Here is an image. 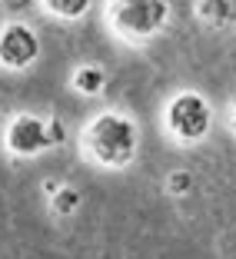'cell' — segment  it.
I'll use <instances>...</instances> for the list:
<instances>
[{
	"instance_id": "6da1fadb",
	"label": "cell",
	"mask_w": 236,
	"mask_h": 259,
	"mask_svg": "<svg viewBox=\"0 0 236 259\" xmlns=\"http://www.w3.org/2000/svg\"><path fill=\"white\" fill-rule=\"evenodd\" d=\"M140 146V133L137 123L130 116L116 113V110H107V113H97L84 130V150L93 163L107 169H123L133 163Z\"/></svg>"
},
{
	"instance_id": "7a4b0ae2",
	"label": "cell",
	"mask_w": 236,
	"mask_h": 259,
	"mask_svg": "<svg viewBox=\"0 0 236 259\" xmlns=\"http://www.w3.org/2000/svg\"><path fill=\"white\" fill-rule=\"evenodd\" d=\"M110 27L130 44H143L163 30L170 17V0H110Z\"/></svg>"
},
{
	"instance_id": "3957f363",
	"label": "cell",
	"mask_w": 236,
	"mask_h": 259,
	"mask_svg": "<svg viewBox=\"0 0 236 259\" xmlns=\"http://www.w3.org/2000/svg\"><path fill=\"white\" fill-rule=\"evenodd\" d=\"M210 126H213V110H210V103L200 93H193V90L176 93L167 103V130L176 140L196 143V140H203L210 133Z\"/></svg>"
},
{
	"instance_id": "277c9868",
	"label": "cell",
	"mask_w": 236,
	"mask_h": 259,
	"mask_svg": "<svg viewBox=\"0 0 236 259\" xmlns=\"http://www.w3.org/2000/svg\"><path fill=\"white\" fill-rule=\"evenodd\" d=\"M63 137V130L57 120H44L33 113H17L7 123V150L14 156H37L40 150H47L50 143Z\"/></svg>"
},
{
	"instance_id": "5b68a950",
	"label": "cell",
	"mask_w": 236,
	"mask_h": 259,
	"mask_svg": "<svg viewBox=\"0 0 236 259\" xmlns=\"http://www.w3.org/2000/svg\"><path fill=\"white\" fill-rule=\"evenodd\" d=\"M40 57V40L27 23H10L0 30V63L10 70L30 67Z\"/></svg>"
},
{
	"instance_id": "8992f818",
	"label": "cell",
	"mask_w": 236,
	"mask_h": 259,
	"mask_svg": "<svg viewBox=\"0 0 236 259\" xmlns=\"http://www.w3.org/2000/svg\"><path fill=\"white\" fill-rule=\"evenodd\" d=\"M103 83H107V73L100 67H80L73 73V90L87 93V97H93V93L103 90Z\"/></svg>"
},
{
	"instance_id": "52a82bcc",
	"label": "cell",
	"mask_w": 236,
	"mask_h": 259,
	"mask_svg": "<svg viewBox=\"0 0 236 259\" xmlns=\"http://www.w3.org/2000/svg\"><path fill=\"white\" fill-rule=\"evenodd\" d=\"M44 4L54 17H63V20H76V17H84L87 7H90V0H44Z\"/></svg>"
},
{
	"instance_id": "ba28073f",
	"label": "cell",
	"mask_w": 236,
	"mask_h": 259,
	"mask_svg": "<svg viewBox=\"0 0 236 259\" xmlns=\"http://www.w3.org/2000/svg\"><path fill=\"white\" fill-rule=\"evenodd\" d=\"M50 206H54L60 216H70V213H76V206H80V193H76L73 186H60V190L54 193V199H50Z\"/></svg>"
},
{
	"instance_id": "9c48e42d",
	"label": "cell",
	"mask_w": 236,
	"mask_h": 259,
	"mask_svg": "<svg viewBox=\"0 0 236 259\" xmlns=\"http://www.w3.org/2000/svg\"><path fill=\"white\" fill-rule=\"evenodd\" d=\"M200 17L210 23L229 20V0H200Z\"/></svg>"
},
{
	"instance_id": "30bf717a",
	"label": "cell",
	"mask_w": 236,
	"mask_h": 259,
	"mask_svg": "<svg viewBox=\"0 0 236 259\" xmlns=\"http://www.w3.org/2000/svg\"><path fill=\"white\" fill-rule=\"evenodd\" d=\"M190 180H193V176L186 173V169L170 173V193H186V190H190Z\"/></svg>"
},
{
	"instance_id": "8fae6325",
	"label": "cell",
	"mask_w": 236,
	"mask_h": 259,
	"mask_svg": "<svg viewBox=\"0 0 236 259\" xmlns=\"http://www.w3.org/2000/svg\"><path fill=\"white\" fill-rule=\"evenodd\" d=\"M233 126H236V110H233Z\"/></svg>"
}]
</instances>
